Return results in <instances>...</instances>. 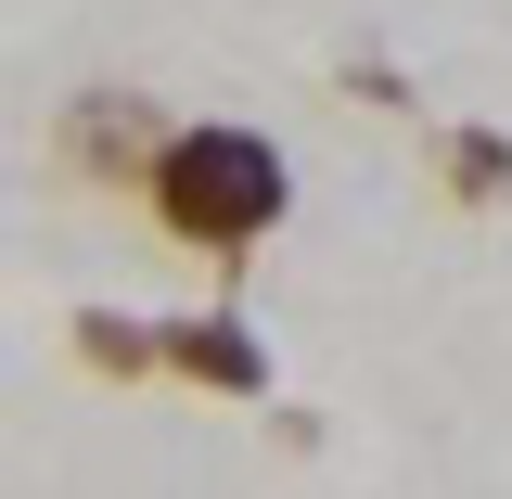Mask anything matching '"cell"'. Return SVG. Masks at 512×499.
I'll use <instances>...</instances> for the list:
<instances>
[{
    "label": "cell",
    "instance_id": "1",
    "mask_svg": "<svg viewBox=\"0 0 512 499\" xmlns=\"http://www.w3.org/2000/svg\"><path fill=\"white\" fill-rule=\"evenodd\" d=\"M141 205H154V231L192 256H218V269H244L282 218H295V154L269 141V128H231V116H192L154 141V167H141Z\"/></svg>",
    "mask_w": 512,
    "mask_h": 499
},
{
    "label": "cell",
    "instance_id": "4",
    "mask_svg": "<svg viewBox=\"0 0 512 499\" xmlns=\"http://www.w3.org/2000/svg\"><path fill=\"white\" fill-rule=\"evenodd\" d=\"M77 346H90L103 372H154V333H141V320H116V308H90V320H77Z\"/></svg>",
    "mask_w": 512,
    "mask_h": 499
},
{
    "label": "cell",
    "instance_id": "3",
    "mask_svg": "<svg viewBox=\"0 0 512 499\" xmlns=\"http://www.w3.org/2000/svg\"><path fill=\"white\" fill-rule=\"evenodd\" d=\"M436 180L474 192V205H500V192H512V141H500V128H461V141H436Z\"/></svg>",
    "mask_w": 512,
    "mask_h": 499
},
{
    "label": "cell",
    "instance_id": "2",
    "mask_svg": "<svg viewBox=\"0 0 512 499\" xmlns=\"http://www.w3.org/2000/svg\"><path fill=\"white\" fill-rule=\"evenodd\" d=\"M154 372L205 384V397H269V333L231 308H192V320H154Z\"/></svg>",
    "mask_w": 512,
    "mask_h": 499
}]
</instances>
